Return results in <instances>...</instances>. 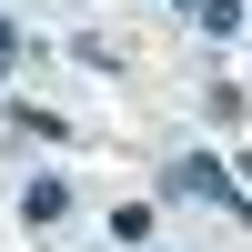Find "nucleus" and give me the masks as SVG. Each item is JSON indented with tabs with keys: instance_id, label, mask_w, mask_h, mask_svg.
Wrapping results in <instances>:
<instances>
[{
	"instance_id": "obj_1",
	"label": "nucleus",
	"mask_w": 252,
	"mask_h": 252,
	"mask_svg": "<svg viewBox=\"0 0 252 252\" xmlns=\"http://www.w3.org/2000/svg\"><path fill=\"white\" fill-rule=\"evenodd\" d=\"M172 192H192V202H222V212H252V202L232 192V172H222V161H202V152H182V161H172Z\"/></svg>"
},
{
	"instance_id": "obj_2",
	"label": "nucleus",
	"mask_w": 252,
	"mask_h": 252,
	"mask_svg": "<svg viewBox=\"0 0 252 252\" xmlns=\"http://www.w3.org/2000/svg\"><path fill=\"white\" fill-rule=\"evenodd\" d=\"M61 202H71V192H61V182H51V172H40V182H31V192H20V212H31V222H61Z\"/></svg>"
},
{
	"instance_id": "obj_3",
	"label": "nucleus",
	"mask_w": 252,
	"mask_h": 252,
	"mask_svg": "<svg viewBox=\"0 0 252 252\" xmlns=\"http://www.w3.org/2000/svg\"><path fill=\"white\" fill-rule=\"evenodd\" d=\"M10 61H20V31H10V20H0V81H10Z\"/></svg>"
},
{
	"instance_id": "obj_4",
	"label": "nucleus",
	"mask_w": 252,
	"mask_h": 252,
	"mask_svg": "<svg viewBox=\"0 0 252 252\" xmlns=\"http://www.w3.org/2000/svg\"><path fill=\"white\" fill-rule=\"evenodd\" d=\"M242 172H252V161H242Z\"/></svg>"
}]
</instances>
